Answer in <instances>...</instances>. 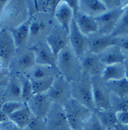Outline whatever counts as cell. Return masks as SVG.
<instances>
[{"mask_svg": "<svg viewBox=\"0 0 128 130\" xmlns=\"http://www.w3.org/2000/svg\"><path fill=\"white\" fill-rule=\"evenodd\" d=\"M23 75H24L30 81H35L49 77H56L60 74L56 67L35 64Z\"/></svg>", "mask_w": 128, "mask_h": 130, "instance_id": "obj_23", "label": "cell"}, {"mask_svg": "<svg viewBox=\"0 0 128 130\" xmlns=\"http://www.w3.org/2000/svg\"><path fill=\"white\" fill-rule=\"evenodd\" d=\"M21 82V87H22V101L26 104L28 101L32 97L33 92H32V85L30 81L23 74L18 75Z\"/></svg>", "mask_w": 128, "mask_h": 130, "instance_id": "obj_31", "label": "cell"}, {"mask_svg": "<svg viewBox=\"0 0 128 130\" xmlns=\"http://www.w3.org/2000/svg\"><path fill=\"white\" fill-rule=\"evenodd\" d=\"M53 102L47 93L35 94L26 103L34 117L45 119Z\"/></svg>", "mask_w": 128, "mask_h": 130, "instance_id": "obj_14", "label": "cell"}, {"mask_svg": "<svg viewBox=\"0 0 128 130\" xmlns=\"http://www.w3.org/2000/svg\"><path fill=\"white\" fill-rule=\"evenodd\" d=\"M113 130H128V125H124V124H121V123H117Z\"/></svg>", "mask_w": 128, "mask_h": 130, "instance_id": "obj_42", "label": "cell"}, {"mask_svg": "<svg viewBox=\"0 0 128 130\" xmlns=\"http://www.w3.org/2000/svg\"><path fill=\"white\" fill-rule=\"evenodd\" d=\"M106 85L113 96L124 98L128 95V80L126 78L106 82Z\"/></svg>", "mask_w": 128, "mask_h": 130, "instance_id": "obj_27", "label": "cell"}, {"mask_svg": "<svg viewBox=\"0 0 128 130\" xmlns=\"http://www.w3.org/2000/svg\"><path fill=\"white\" fill-rule=\"evenodd\" d=\"M5 95L7 101H22V87L18 75L16 74L10 76L6 86Z\"/></svg>", "mask_w": 128, "mask_h": 130, "instance_id": "obj_25", "label": "cell"}, {"mask_svg": "<svg viewBox=\"0 0 128 130\" xmlns=\"http://www.w3.org/2000/svg\"><path fill=\"white\" fill-rule=\"evenodd\" d=\"M111 109L115 112L128 111V95L124 98H118L111 95Z\"/></svg>", "mask_w": 128, "mask_h": 130, "instance_id": "obj_32", "label": "cell"}, {"mask_svg": "<svg viewBox=\"0 0 128 130\" xmlns=\"http://www.w3.org/2000/svg\"><path fill=\"white\" fill-rule=\"evenodd\" d=\"M0 30H1V29H0Z\"/></svg>", "mask_w": 128, "mask_h": 130, "instance_id": "obj_51", "label": "cell"}, {"mask_svg": "<svg viewBox=\"0 0 128 130\" xmlns=\"http://www.w3.org/2000/svg\"><path fill=\"white\" fill-rule=\"evenodd\" d=\"M80 13L96 18L105 13L108 10L103 1L99 0H80Z\"/></svg>", "mask_w": 128, "mask_h": 130, "instance_id": "obj_21", "label": "cell"}, {"mask_svg": "<svg viewBox=\"0 0 128 130\" xmlns=\"http://www.w3.org/2000/svg\"><path fill=\"white\" fill-rule=\"evenodd\" d=\"M67 4L72 9L74 17L76 16L78 13H80V5H79V0H69L66 1Z\"/></svg>", "mask_w": 128, "mask_h": 130, "instance_id": "obj_40", "label": "cell"}, {"mask_svg": "<svg viewBox=\"0 0 128 130\" xmlns=\"http://www.w3.org/2000/svg\"><path fill=\"white\" fill-rule=\"evenodd\" d=\"M18 50H20V53L16 57V60L17 75L26 73L36 64L35 53L31 47L27 46Z\"/></svg>", "mask_w": 128, "mask_h": 130, "instance_id": "obj_16", "label": "cell"}, {"mask_svg": "<svg viewBox=\"0 0 128 130\" xmlns=\"http://www.w3.org/2000/svg\"><path fill=\"white\" fill-rule=\"evenodd\" d=\"M95 112L111 109V95L102 77L91 78Z\"/></svg>", "mask_w": 128, "mask_h": 130, "instance_id": "obj_6", "label": "cell"}, {"mask_svg": "<svg viewBox=\"0 0 128 130\" xmlns=\"http://www.w3.org/2000/svg\"><path fill=\"white\" fill-rule=\"evenodd\" d=\"M113 38L118 39L124 36H128V10L124 12L117 25L111 34Z\"/></svg>", "mask_w": 128, "mask_h": 130, "instance_id": "obj_30", "label": "cell"}, {"mask_svg": "<svg viewBox=\"0 0 128 130\" xmlns=\"http://www.w3.org/2000/svg\"><path fill=\"white\" fill-rule=\"evenodd\" d=\"M82 73L92 77H102L105 65L102 62L98 55L88 50L80 58Z\"/></svg>", "mask_w": 128, "mask_h": 130, "instance_id": "obj_13", "label": "cell"}, {"mask_svg": "<svg viewBox=\"0 0 128 130\" xmlns=\"http://www.w3.org/2000/svg\"><path fill=\"white\" fill-rule=\"evenodd\" d=\"M30 47L32 49L35 53L36 64L49 66L57 68V57L54 55L45 41Z\"/></svg>", "mask_w": 128, "mask_h": 130, "instance_id": "obj_15", "label": "cell"}, {"mask_svg": "<svg viewBox=\"0 0 128 130\" xmlns=\"http://www.w3.org/2000/svg\"><path fill=\"white\" fill-rule=\"evenodd\" d=\"M94 113L96 114L102 124L108 130H113L114 126L118 123L116 114L111 109L99 110L96 111Z\"/></svg>", "mask_w": 128, "mask_h": 130, "instance_id": "obj_28", "label": "cell"}, {"mask_svg": "<svg viewBox=\"0 0 128 130\" xmlns=\"http://www.w3.org/2000/svg\"><path fill=\"white\" fill-rule=\"evenodd\" d=\"M0 127H1V130H24L16 126L15 124H13L9 120L4 123H0Z\"/></svg>", "mask_w": 128, "mask_h": 130, "instance_id": "obj_41", "label": "cell"}, {"mask_svg": "<svg viewBox=\"0 0 128 130\" xmlns=\"http://www.w3.org/2000/svg\"><path fill=\"white\" fill-rule=\"evenodd\" d=\"M29 19L26 1H8L0 22L8 23L9 29L16 27Z\"/></svg>", "mask_w": 128, "mask_h": 130, "instance_id": "obj_4", "label": "cell"}, {"mask_svg": "<svg viewBox=\"0 0 128 130\" xmlns=\"http://www.w3.org/2000/svg\"><path fill=\"white\" fill-rule=\"evenodd\" d=\"M8 1H0V18L3 13V11L5 10V5H7Z\"/></svg>", "mask_w": 128, "mask_h": 130, "instance_id": "obj_43", "label": "cell"}, {"mask_svg": "<svg viewBox=\"0 0 128 130\" xmlns=\"http://www.w3.org/2000/svg\"><path fill=\"white\" fill-rule=\"evenodd\" d=\"M16 49L13 37L8 29L0 30V58L4 67L9 68L16 56Z\"/></svg>", "mask_w": 128, "mask_h": 130, "instance_id": "obj_12", "label": "cell"}, {"mask_svg": "<svg viewBox=\"0 0 128 130\" xmlns=\"http://www.w3.org/2000/svg\"><path fill=\"white\" fill-rule=\"evenodd\" d=\"M69 41L70 47L80 58L89 50V37L80 32L74 19L69 27Z\"/></svg>", "mask_w": 128, "mask_h": 130, "instance_id": "obj_11", "label": "cell"}, {"mask_svg": "<svg viewBox=\"0 0 128 130\" xmlns=\"http://www.w3.org/2000/svg\"><path fill=\"white\" fill-rule=\"evenodd\" d=\"M4 96H6V95H5V92L2 91V87H0V107H1V106L3 104V103L2 102V101H3Z\"/></svg>", "mask_w": 128, "mask_h": 130, "instance_id": "obj_46", "label": "cell"}, {"mask_svg": "<svg viewBox=\"0 0 128 130\" xmlns=\"http://www.w3.org/2000/svg\"><path fill=\"white\" fill-rule=\"evenodd\" d=\"M89 37V51L99 55L107 48L117 45V39L112 36H102L97 33Z\"/></svg>", "mask_w": 128, "mask_h": 130, "instance_id": "obj_18", "label": "cell"}, {"mask_svg": "<svg viewBox=\"0 0 128 130\" xmlns=\"http://www.w3.org/2000/svg\"><path fill=\"white\" fill-rule=\"evenodd\" d=\"M45 41L52 50L54 55L57 57L63 49L69 44V32L59 24L55 23L49 32Z\"/></svg>", "mask_w": 128, "mask_h": 130, "instance_id": "obj_10", "label": "cell"}, {"mask_svg": "<svg viewBox=\"0 0 128 130\" xmlns=\"http://www.w3.org/2000/svg\"><path fill=\"white\" fill-rule=\"evenodd\" d=\"M7 121H8V118L0 109V123H4V122Z\"/></svg>", "mask_w": 128, "mask_h": 130, "instance_id": "obj_45", "label": "cell"}, {"mask_svg": "<svg viewBox=\"0 0 128 130\" xmlns=\"http://www.w3.org/2000/svg\"><path fill=\"white\" fill-rule=\"evenodd\" d=\"M30 18H29L20 25L9 30L17 50L24 48L28 46L30 36Z\"/></svg>", "mask_w": 128, "mask_h": 130, "instance_id": "obj_19", "label": "cell"}, {"mask_svg": "<svg viewBox=\"0 0 128 130\" xmlns=\"http://www.w3.org/2000/svg\"><path fill=\"white\" fill-rule=\"evenodd\" d=\"M24 130H47L45 119L32 117L30 122Z\"/></svg>", "mask_w": 128, "mask_h": 130, "instance_id": "obj_35", "label": "cell"}, {"mask_svg": "<svg viewBox=\"0 0 128 130\" xmlns=\"http://www.w3.org/2000/svg\"><path fill=\"white\" fill-rule=\"evenodd\" d=\"M0 130H1V127H0Z\"/></svg>", "mask_w": 128, "mask_h": 130, "instance_id": "obj_50", "label": "cell"}, {"mask_svg": "<svg viewBox=\"0 0 128 130\" xmlns=\"http://www.w3.org/2000/svg\"><path fill=\"white\" fill-rule=\"evenodd\" d=\"M98 56L105 66L123 63L127 57L118 45H114L107 48Z\"/></svg>", "mask_w": 128, "mask_h": 130, "instance_id": "obj_22", "label": "cell"}, {"mask_svg": "<svg viewBox=\"0 0 128 130\" xmlns=\"http://www.w3.org/2000/svg\"><path fill=\"white\" fill-rule=\"evenodd\" d=\"M47 95L53 103L63 106L72 98L71 84L59 75L55 78L52 87L47 92Z\"/></svg>", "mask_w": 128, "mask_h": 130, "instance_id": "obj_8", "label": "cell"}, {"mask_svg": "<svg viewBox=\"0 0 128 130\" xmlns=\"http://www.w3.org/2000/svg\"><path fill=\"white\" fill-rule=\"evenodd\" d=\"M2 66H3V64H2V59H1V58H0V67H2Z\"/></svg>", "mask_w": 128, "mask_h": 130, "instance_id": "obj_47", "label": "cell"}, {"mask_svg": "<svg viewBox=\"0 0 128 130\" xmlns=\"http://www.w3.org/2000/svg\"><path fill=\"white\" fill-rule=\"evenodd\" d=\"M57 69L59 74L69 82L79 80L82 75L80 58L67 45L57 56Z\"/></svg>", "mask_w": 128, "mask_h": 130, "instance_id": "obj_1", "label": "cell"}, {"mask_svg": "<svg viewBox=\"0 0 128 130\" xmlns=\"http://www.w3.org/2000/svg\"><path fill=\"white\" fill-rule=\"evenodd\" d=\"M82 130H108L102 124V123L99 120L98 117L94 112L90 116L85 123L83 124Z\"/></svg>", "mask_w": 128, "mask_h": 130, "instance_id": "obj_34", "label": "cell"}, {"mask_svg": "<svg viewBox=\"0 0 128 130\" xmlns=\"http://www.w3.org/2000/svg\"><path fill=\"white\" fill-rule=\"evenodd\" d=\"M123 64H124V69H125V78L128 80V56H127Z\"/></svg>", "mask_w": 128, "mask_h": 130, "instance_id": "obj_44", "label": "cell"}, {"mask_svg": "<svg viewBox=\"0 0 128 130\" xmlns=\"http://www.w3.org/2000/svg\"><path fill=\"white\" fill-rule=\"evenodd\" d=\"M30 18L28 47H32L46 40L49 32L56 23L54 16L39 13Z\"/></svg>", "mask_w": 128, "mask_h": 130, "instance_id": "obj_2", "label": "cell"}, {"mask_svg": "<svg viewBox=\"0 0 128 130\" xmlns=\"http://www.w3.org/2000/svg\"><path fill=\"white\" fill-rule=\"evenodd\" d=\"M47 130H72L63 106L53 103L45 118Z\"/></svg>", "mask_w": 128, "mask_h": 130, "instance_id": "obj_9", "label": "cell"}, {"mask_svg": "<svg viewBox=\"0 0 128 130\" xmlns=\"http://www.w3.org/2000/svg\"><path fill=\"white\" fill-rule=\"evenodd\" d=\"M105 7L108 10H113L116 8H121L127 5L128 1H121V0H104L103 1Z\"/></svg>", "mask_w": 128, "mask_h": 130, "instance_id": "obj_36", "label": "cell"}, {"mask_svg": "<svg viewBox=\"0 0 128 130\" xmlns=\"http://www.w3.org/2000/svg\"><path fill=\"white\" fill-rule=\"evenodd\" d=\"M32 117V114L29 109L28 106L25 104L22 108L10 115L8 117V120L12 122L13 124H15L18 128L24 129L30 122Z\"/></svg>", "mask_w": 128, "mask_h": 130, "instance_id": "obj_24", "label": "cell"}, {"mask_svg": "<svg viewBox=\"0 0 128 130\" xmlns=\"http://www.w3.org/2000/svg\"><path fill=\"white\" fill-rule=\"evenodd\" d=\"M10 78L9 68L2 66L0 67V87H6Z\"/></svg>", "mask_w": 128, "mask_h": 130, "instance_id": "obj_37", "label": "cell"}, {"mask_svg": "<svg viewBox=\"0 0 128 130\" xmlns=\"http://www.w3.org/2000/svg\"><path fill=\"white\" fill-rule=\"evenodd\" d=\"M72 130H82V129H72Z\"/></svg>", "mask_w": 128, "mask_h": 130, "instance_id": "obj_48", "label": "cell"}, {"mask_svg": "<svg viewBox=\"0 0 128 130\" xmlns=\"http://www.w3.org/2000/svg\"><path fill=\"white\" fill-rule=\"evenodd\" d=\"M127 5L121 8L107 10L102 15L96 17L95 20L98 25L97 33L102 36L111 35L127 8Z\"/></svg>", "mask_w": 128, "mask_h": 130, "instance_id": "obj_7", "label": "cell"}, {"mask_svg": "<svg viewBox=\"0 0 128 130\" xmlns=\"http://www.w3.org/2000/svg\"><path fill=\"white\" fill-rule=\"evenodd\" d=\"M63 106L72 129H82L85 122L94 113L73 98L69 99Z\"/></svg>", "mask_w": 128, "mask_h": 130, "instance_id": "obj_5", "label": "cell"}, {"mask_svg": "<svg viewBox=\"0 0 128 130\" xmlns=\"http://www.w3.org/2000/svg\"><path fill=\"white\" fill-rule=\"evenodd\" d=\"M127 10H128V5H127Z\"/></svg>", "mask_w": 128, "mask_h": 130, "instance_id": "obj_49", "label": "cell"}, {"mask_svg": "<svg viewBox=\"0 0 128 130\" xmlns=\"http://www.w3.org/2000/svg\"><path fill=\"white\" fill-rule=\"evenodd\" d=\"M74 20L83 35L90 37L98 32V25L95 18L78 13L74 17Z\"/></svg>", "mask_w": 128, "mask_h": 130, "instance_id": "obj_20", "label": "cell"}, {"mask_svg": "<svg viewBox=\"0 0 128 130\" xmlns=\"http://www.w3.org/2000/svg\"><path fill=\"white\" fill-rule=\"evenodd\" d=\"M117 45L121 49V50L126 56H128V36L118 38Z\"/></svg>", "mask_w": 128, "mask_h": 130, "instance_id": "obj_38", "label": "cell"}, {"mask_svg": "<svg viewBox=\"0 0 128 130\" xmlns=\"http://www.w3.org/2000/svg\"><path fill=\"white\" fill-rule=\"evenodd\" d=\"M54 18L57 24L68 32H69L70 25L74 19V14L66 1H60L55 9Z\"/></svg>", "mask_w": 128, "mask_h": 130, "instance_id": "obj_17", "label": "cell"}, {"mask_svg": "<svg viewBox=\"0 0 128 130\" xmlns=\"http://www.w3.org/2000/svg\"><path fill=\"white\" fill-rule=\"evenodd\" d=\"M24 103L22 101H5L2 105L1 106V110L5 113V115L9 117L12 114L16 112L18 109L22 108L24 106Z\"/></svg>", "mask_w": 128, "mask_h": 130, "instance_id": "obj_33", "label": "cell"}, {"mask_svg": "<svg viewBox=\"0 0 128 130\" xmlns=\"http://www.w3.org/2000/svg\"><path fill=\"white\" fill-rule=\"evenodd\" d=\"M116 118L119 123L128 125V111H123V112H116Z\"/></svg>", "mask_w": 128, "mask_h": 130, "instance_id": "obj_39", "label": "cell"}, {"mask_svg": "<svg viewBox=\"0 0 128 130\" xmlns=\"http://www.w3.org/2000/svg\"><path fill=\"white\" fill-rule=\"evenodd\" d=\"M125 78V69L123 63L105 66L102 78L105 82L120 80Z\"/></svg>", "mask_w": 128, "mask_h": 130, "instance_id": "obj_26", "label": "cell"}, {"mask_svg": "<svg viewBox=\"0 0 128 130\" xmlns=\"http://www.w3.org/2000/svg\"><path fill=\"white\" fill-rule=\"evenodd\" d=\"M72 98L87 107L92 112H95L91 77L82 73L79 80L71 82Z\"/></svg>", "mask_w": 128, "mask_h": 130, "instance_id": "obj_3", "label": "cell"}, {"mask_svg": "<svg viewBox=\"0 0 128 130\" xmlns=\"http://www.w3.org/2000/svg\"><path fill=\"white\" fill-rule=\"evenodd\" d=\"M57 77V76H56ZM56 77H49L39 80L30 81L33 94H44L48 92Z\"/></svg>", "mask_w": 128, "mask_h": 130, "instance_id": "obj_29", "label": "cell"}]
</instances>
